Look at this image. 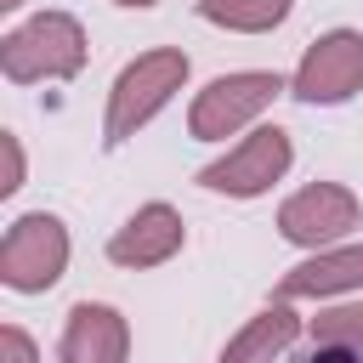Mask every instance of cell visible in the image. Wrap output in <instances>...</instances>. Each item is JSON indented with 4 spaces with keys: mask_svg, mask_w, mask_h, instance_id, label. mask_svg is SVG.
I'll return each instance as SVG.
<instances>
[{
    "mask_svg": "<svg viewBox=\"0 0 363 363\" xmlns=\"http://www.w3.org/2000/svg\"><path fill=\"white\" fill-rule=\"evenodd\" d=\"M193 79V57L182 45H147L136 51L113 85H108V102H102V147H125L136 130H147Z\"/></svg>",
    "mask_w": 363,
    "mask_h": 363,
    "instance_id": "1",
    "label": "cell"
},
{
    "mask_svg": "<svg viewBox=\"0 0 363 363\" xmlns=\"http://www.w3.org/2000/svg\"><path fill=\"white\" fill-rule=\"evenodd\" d=\"M91 57V34L74 11H34L23 23H11L0 34V79L6 85H62V79H79Z\"/></svg>",
    "mask_w": 363,
    "mask_h": 363,
    "instance_id": "2",
    "label": "cell"
},
{
    "mask_svg": "<svg viewBox=\"0 0 363 363\" xmlns=\"http://www.w3.org/2000/svg\"><path fill=\"white\" fill-rule=\"evenodd\" d=\"M278 96H289V74H278V68L216 74L187 102V136L193 142H238L255 125H267V113H272Z\"/></svg>",
    "mask_w": 363,
    "mask_h": 363,
    "instance_id": "3",
    "label": "cell"
},
{
    "mask_svg": "<svg viewBox=\"0 0 363 363\" xmlns=\"http://www.w3.org/2000/svg\"><path fill=\"white\" fill-rule=\"evenodd\" d=\"M295 170V136L284 130V125H255L250 136H238V142H227L193 182L204 187V193H216V199H238V204H250V199H267L284 176Z\"/></svg>",
    "mask_w": 363,
    "mask_h": 363,
    "instance_id": "4",
    "label": "cell"
},
{
    "mask_svg": "<svg viewBox=\"0 0 363 363\" xmlns=\"http://www.w3.org/2000/svg\"><path fill=\"white\" fill-rule=\"evenodd\" d=\"M74 261V233L57 210H23L0 238V284L11 295H45Z\"/></svg>",
    "mask_w": 363,
    "mask_h": 363,
    "instance_id": "5",
    "label": "cell"
},
{
    "mask_svg": "<svg viewBox=\"0 0 363 363\" xmlns=\"http://www.w3.org/2000/svg\"><path fill=\"white\" fill-rule=\"evenodd\" d=\"M289 96L301 108H346L363 96V28H323L289 68Z\"/></svg>",
    "mask_w": 363,
    "mask_h": 363,
    "instance_id": "6",
    "label": "cell"
},
{
    "mask_svg": "<svg viewBox=\"0 0 363 363\" xmlns=\"http://www.w3.org/2000/svg\"><path fill=\"white\" fill-rule=\"evenodd\" d=\"M357 227H363V199L346 182H306L278 204V238L295 244L301 255L346 244L357 238Z\"/></svg>",
    "mask_w": 363,
    "mask_h": 363,
    "instance_id": "7",
    "label": "cell"
},
{
    "mask_svg": "<svg viewBox=\"0 0 363 363\" xmlns=\"http://www.w3.org/2000/svg\"><path fill=\"white\" fill-rule=\"evenodd\" d=\"M182 250H187V221H182V210L164 204V199L136 204V210L108 233V261H113L119 272H153V267L176 261Z\"/></svg>",
    "mask_w": 363,
    "mask_h": 363,
    "instance_id": "8",
    "label": "cell"
},
{
    "mask_svg": "<svg viewBox=\"0 0 363 363\" xmlns=\"http://www.w3.org/2000/svg\"><path fill=\"white\" fill-rule=\"evenodd\" d=\"M357 295H363V238L312 250L272 284V301H289V306H301V301L335 306V301H357Z\"/></svg>",
    "mask_w": 363,
    "mask_h": 363,
    "instance_id": "9",
    "label": "cell"
},
{
    "mask_svg": "<svg viewBox=\"0 0 363 363\" xmlns=\"http://www.w3.org/2000/svg\"><path fill=\"white\" fill-rule=\"evenodd\" d=\"M57 363H130V318L108 301H74L57 335Z\"/></svg>",
    "mask_w": 363,
    "mask_h": 363,
    "instance_id": "10",
    "label": "cell"
},
{
    "mask_svg": "<svg viewBox=\"0 0 363 363\" xmlns=\"http://www.w3.org/2000/svg\"><path fill=\"white\" fill-rule=\"evenodd\" d=\"M301 340H306V318L289 301H267L238 323V335L221 346L216 363H289Z\"/></svg>",
    "mask_w": 363,
    "mask_h": 363,
    "instance_id": "11",
    "label": "cell"
},
{
    "mask_svg": "<svg viewBox=\"0 0 363 363\" xmlns=\"http://www.w3.org/2000/svg\"><path fill=\"white\" fill-rule=\"evenodd\" d=\"M193 11L227 34H272L289 23L295 0H193Z\"/></svg>",
    "mask_w": 363,
    "mask_h": 363,
    "instance_id": "12",
    "label": "cell"
},
{
    "mask_svg": "<svg viewBox=\"0 0 363 363\" xmlns=\"http://www.w3.org/2000/svg\"><path fill=\"white\" fill-rule=\"evenodd\" d=\"M306 340H318V346H346V352H363V295H357V301L318 306V318H306Z\"/></svg>",
    "mask_w": 363,
    "mask_h": 363,
    "instance_id": "13",
    "label": "cell"
},
{
    "mask_svg": "<svg viewBox=\"0 0 363 363\" xmlns=\"http://www.w3.org/2000/svg\"><path fill=\"white\" fill-rule=\"evenodd\" d=\"M0 153H6V182H0V199H11V193H23V182H28V153H23V136H17V130H0Z\"/></svg>",
    "mask_w": 363,
    "mask_h": 363,
    "instance_id": "14",
    "label": "cell"
},
{
    "mask_svg": "<svg viewBox=\"0 0 363 363\" xmlns=\"http://www.w3.org/2000/svg\"><path fill=\"white\" fill-rule=\"evenodd\" d=\"M0 363H40V346L23 323H0Z\"/></svg>",
    "mask_w": 363,
    "mask_h": 363,
    "instance_id": "15",
    "label": "cell"
},
{
    "mask_svg": "<svg viewBox=\"0 0 363 363\" xmlns=\"http://www.w3.org/2000/svg\"><path fill=\"white\" fill-rule=\"evenodd\" d=\"M289 363H363V352H346V346H318V340H306V352H295Z\"/></svg>",
    "mask_w": 363,
    "mask_h": 363,
    "instance_id": "16",
    "label": "cell"
},
{
    "mask_svg": "<svg viewBox=\"0 0 363 363\" xmlns=\"http://www.w3.org/2000/svg\"><path fill=\"white\" fill-rule=\"evenodd\" d=\"M113 6H119V11H153L159 0H113Z\"/></svg>",
    "mask_w": 363,
    "mask_h": 363,
    "instance_id": "17",
    "label": "cell"
},
{
    "mask_svg": "<svg viewBox=\"0 0 363 363\" xmlns=\"http://www.w3.org/2000/svg\"><path fill=\"white\" fill-rule=\"evenodd\" d=\"M23 6H28V0H0V11H6V17H17Z\"/></svg>",
    "mask_w": 363,
    "mask_h": 363,
    "instance_id": "18",
    "label": "cell"
}]
</instances>
